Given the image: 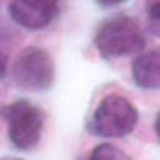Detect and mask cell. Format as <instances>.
I'll return each instance as SVG.
<instances>
[{
	"instance_id": "cell-7",
	"label": "cell",
	"mask_w": 160,
	"mask_h": 160,
	"mask_svg": "<svg viewBox=\"0 0 160 160\" xmlns=\"http://www.w3.org/2000/svg\"><path fill=\"white\" fill-rule=\"evenodd\" d=\"M90 160H129V155L119 150L117 146H109V143H102L90 153Z\"/></svg>"
},
{
	"instance_id": "cell-6",
	"label": "cell",
	"mask_w": 160,
	"mask_h": 160,
	"mask_svg": "<svg viewBox=\"0 0 160 160\" xmlns=\"http://www.w3.org/2000/svg\"><path fill=\"white\" fill-rule=\"evenodd\" d=\"M133 80L143 90L160 88V51H143L133 61Z\"/></svg>"
},
{
	"instance_id": "cell-10",
	"label": "cell",
	"mask_w": 160,
	"mask_h": 160,
	"mask_svg": "<svg viewBox=\"0 0 160 160\" xmlns=\"http://www.w3.org/2000/svg\"><path fill=\"white\" fill-rule=\"evenodd\" d=\"M155 133H158V138H160V114H158V119H155Z\"/></svg>"
},
{
	"instance_id": "cell-8",
	"label": "cell",
	"mask_w": 160,
	"mask_h": 160,
	"mask_svg": "<svg viewBox=\"0 0 160 160\" xmlns=\"http://www.w3.org/2000/svg\"><path fill=\"white\" fill-rule=\"evenodd\" d=\"M148 29L160 37V2H150L148 5Z\"/></svg>"
},
{
	"instance_id": "cell-3",
	"label": "cell",
	"mask_w": 160,
	"mask_h": 160,
	"mask_svg": "<svg viewBox=\"0 0 160 160\" xmlns=\"http://www.w3.org/2000/svg\"><path fill=\"white\" fill-rule=\"evenodd\" d=\"M2 117L8 121V133L10 141L22 150H32L41 138V129H44V114H41L32 102L17 100L8 104Z\"/></svg>"
},
{
	"instance_id": "cell-9",
	"label": "cell",
	"mask_w": 160,
	"mask_h": 160,
	"mask_svg": "<svg viewBox=\"0 0 160 160\" xmlns=\"http://www.w3.org/2000/svg\"><path fill=\"white\" fill-rule=\"evenodd\" d=\"M5 73H8V53H5L2 46H0V80L5 78Z\"/></svg>"
},
{
	"instance_id": "cell-5",
	"label": "cell",
	"mask_w": 160,
	"mask_h": 160,
	"mask_svg": "<svg viewBox=\"0 0 160 160\" xmlns=\"http://www.w3.org/2000/svg\"><path fill=\"white\" fill-rule=\"evenodd\" d=\"M8 8L10 17L24 29H44L61 12V5L51 0H15Z\"/></svg>"
},
{
	"instance_id": "cell-4",
	"label": "cell",
	"mask_w": 160,
	"mask_h": 160,
	"mask_svg": "<svg viewBox=\"0 0 160 160\" xmlns=\"http://www.w3.org/2000/svg\"><path fill=\"white\" fill-rule=\"evenodd\" d=\"M12 78L24 90H49L53 82V58L49 51L29 46L17 56L12 66Z\"/></svg>"
},
{
	"instance_id": "cell-2",
	"label": "cell",
	"mask_w": 160,
	"mask_h": 160,
	"mask_svg": "<svg viewBox=\"0 0 160 160\" xmlns=\"http://www.w3.org/2000/svg\"><path fill=\"white\" fill-rule=\"evenodd\" d=\"M138 124V112L124 95H107L95 107L90 117V131L104 138H119L133 131Z\"/></svg>"
},
{
	"instance_id": "cell-1",
	"label": "cell",
	"mask_w": 160,
	"mask_h": 160,
	"mask_svg": "<svg viewBox=\"0 0 160 160\" xmlns=\"http://www.w3.org/2000/svg\"><path fill=\"white\" fill-rule=\"evenodd\" d=\"M95 46L102 56L119 58V56H129V53L141 51L146 46V37H143V29H141L136 17L117 15L97 27Z\"/></svg>"
}]
</instances>
